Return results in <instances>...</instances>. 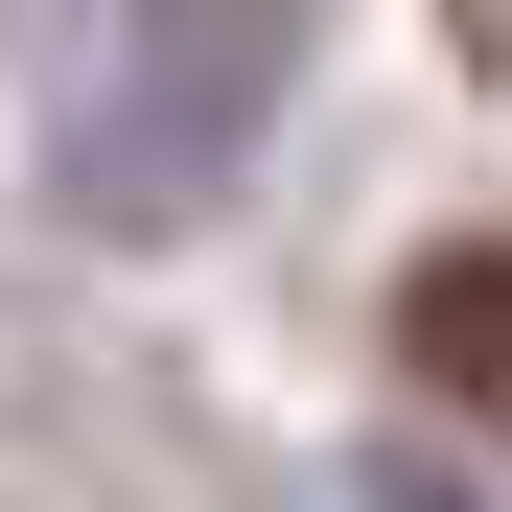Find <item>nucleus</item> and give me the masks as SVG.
<instances>
[{"mask_svg":"<svg viewBox=\"0 0 512 512\" xmlns=\"http://www.w3.org/2000/svg\"><path fill=\"white\" fill-rule=\"evenodd\" d=\"M280 70H303V0H117L94 24V94H70V210L94 233H187L256 163Z\"/></svg>","mask_w":512,"mask_h":512,"instance_id":"f257e3e1","label":"nucleus"},{"mask_svg":"<svg viewBox=\"0 0 512 512\" xmlns=\"http://www.w3.org/2000/svg\"><path fill=\"white\" fill-rule=\"evenodd\" d=\"M396 373L466 396L489 443H512V233H466V256H419V280H396Z\"/></svg>","mask_w":512,"mask_h":512,"instance_id":"f03ea898","label":"nucleus"}]
</instances>
